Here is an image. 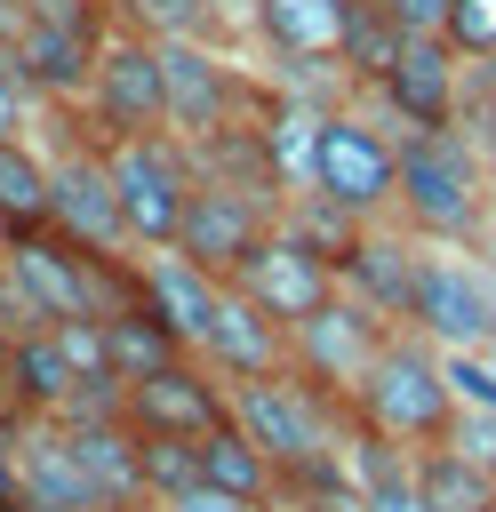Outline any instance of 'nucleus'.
<instances>
[{"instance_id":"nucleus-1","label":"nucleus","mask_w":496,"mask_h":512,"mask_svg":"<svg viewBox=\"0 0 496 512\" xmlns=\"http://www.w3.org/2000/svg\"><path fill=\"white\" fill-rule=\"evenodd\" d=\"M392 224L424 248H480L496 232V184L464 128H408L400 136V200Z\"/></svg>"},{"instance_id":"nucleus-2","label":"nucleus","mask_w":496,"mask_h":512,"mask_svg":"<svg viewBox=\"0 0 496 512\" xmlns=\"http://www.w3.org/2000/svg\"><path fill=\"white\" fill-rule=\"evenodd\" d=\"M344 416H352L360 432H376V440L440 448V440L456 432V416H464V400H456V384H448V352H440L432 336H416V328H392V344L376 352V368L360 376V392H352Z\"/></svg>"},{"instance_id":"nucleus-3","label":"nucleus","mask_w":496,"mask_h":512,"mask_svg":"<svg viewBox=\"0 0 496 512\" xmlns=\"http://www.w3.org/2000/svg\"><path fill=\"white\" fill-rule=\"evenodd\" d=\"M312 200H328L352 224H392L400 200V128L368 96L320 104V152H312Z\"/></svg>"},{"instance_id":"nucleus-4","label":"nucleus","mask_w":496,"mask_h":512,"mask_svg":"<svg viewBox=\"0 0 496 512\" xmlns=\"http://www.w3.org/2000/svg\"><path fill=\"white\" fill-rule=\"evenodd\" d=\"M104 168L120 192V224H128V256H160L184 232V208L200 192V152L176 128H144V136H104Z\"/></svg>"},{"instance_id":"nucleus-5","label":"nucleus","mask_w":496,"mask_h":512,"mask_svg":"<svg viewBox=\"0 0 496 512\" xmlns=\"http://www.w3.org/2000/svg\"><path fill=\"white\" fill-rule=\"evenodd\" d=\"M344 16H352V0H240L248 40L264 48V64H280L272 80L280 88H304L320 104L360 96L344 80Z\"/></svg>"},{"instance_id":"nucleus-6","label":"nucleus","mask_w":496,"mask_h":512,"mask_svg":"<svg viewBox=\"0 0 496 512\" xmlns=\"http://www.w3.org/2000/svg\"><path fill=\"white\" fill-rule=\"evenodd\" d=\"M160 80H168V128L184 144H208L240 120H256L264 104V72L240 64L224 40H160Z\"/></svg>"},{"instance_id":"nucleus-7","label":"nucleus","mask_w":496,"mask_h":512,"mask_svg":"<svg viewBox=\"0 0 496 512\" xmlns=\"http://www.w3.org/2000/svg\"><path fill=\"white\" fill-rule=\"evenodd\" d=\"M48 232H64L72 248H96V256H128L104 136H88L72 112H56V128H48Z\"/></svg>"},{"instance_id":"nucleus-8","label":"nucleus","mask_w":496,"mask_h":512,"mask_svg":"<svg viewBox=\"0 0 496 512\" xmlns=\"http://www.w3.org/2000/svg\"><path fill=\"white\" fill-rule=\"evenodd\" d=\"M392 312H376L368 296H352V288H336L320 312H304L296 328H288V368L312 384V392H328L336 408H352V392H360V376L376 368V352L392 344Z\"/></svg>"},{"instance_id":"nucleus-9","label":"nucleus","mask_w":496,"mask_h":512,"mask_svg":"<svg viewBox=\"0 0 496 512\" xmlns=\"http://www.w3.org/2000/svg\"><path fill=\"white\" fill-rule=\"evenodd\" d=\"M400 328L432 336L440 352H488L496 344V288L480 272V248H424Z\"/></svg>"},{"instance_id":"nucleus-10","label":"nucleus","mask_w":496,"mask_h":512,"mask_svg":"<svg viewBox=\"0 0 496 512\" xmlns=\"http://www.w3.org/2000/svg\"><path fill=\"white\" fill-rule=\"evenodd\" d=\"M72 120L88 136H144V128H168V80H160V40L120 24L104 48H96V72H88V96L72 104Z\"/></svg>"},{"instance_id":"nucleus-11","label":"nucleus","mask_w":496,"mask_h":512,"mask_svg":"<svg viewBox=\"0 0 496 512\" xmlns=\"http://www.w3.org/2000/svg\"><path fill=\"white\" fill-rule=\"evenodd\" d=\"M120 424H128L136 440H184V448H192V440H208V432L232 424V408H224V376H216L208 360L176 352L168 368L120 384Z\"/></svg>"},{"instance_id":"nucleus-12","label":"nucleus","mask_w":496,"mask_h":512,"mask_svg":"<svg viewBox=\"0 0 496 512\" xmlns=\"http://www.w3.org/2000/svg\"><path fill=\"white\" fill-rule=\"evenodd\" d=\"M280 216H288V208H280L272 192L200 176V192H192V208H184V232H176V256L200 264V272H216V280H232V272L264 248V232H272Z\"/></svg>"},{"instance_id":"nucleus-13","label":"nucleus","mask_w":496,"mask_h":512,"mask_svg":"<svg viewBox=\"0 0 496 512\" xmlns=\"http://www.w3.org/2000/svg\"><path fill=\"white\" fill-rule=\"evenodd\" d=\"M464 56L448 48V40H400V56L360 88L400 136L408 128H456V112H464Z\"/></svg>"},{"instance_id":"nucleus-14","label":"nucleus","mask_w":496,"mask_h":512,"mask_svg":"<svg viewBox=\"0 0 496 512\" xmlns=\"http://www.w3.org/2000/svg\"><path fill=\"white\" fill-rule=\"evenodd\" d=\"M232 288H240L256 312H272L280 328H296L304 312H320V304L344 288V272H336V256H320V248H312V240L280 216V224L264 232V248L232 272Z\"/></svg>"},{"instance_id":"nucleus-15","label":"nucleus","mask_w":496,"mask_h":512,"mask_svg":"<svg viewBox=\"0 0 496 512\" xmlns=\"http://www.w3.org/2000/svg\"><path fill=\"white\" fill-rule=\"evenodd\" d=\"M8 504L16 512H104L56 416H8Z\"/></svg>"},{"instance_id":"nucleus-16","label":"nucleus","mask_w":496,"mask_h":512,"mask_svg":"<svg viewBox=\"0 0 496 512\" xmlns=\"http://www.w3.org/2000/svg\"><path fill=\"white\" fill-rule=\"evenodd\" d=\"M56 424H64V440H72L80 472L96 480L104 512H144V440L120 424V400H112V408H80V416H56Z\"/></svg>"},{"instance_id":"nucleus-17","label":"nucleus","mask_w":496,"mask_h":512,"mask_svg":"<svg viewBox=\"0 0 496 512\" xmlns=\"http://www.w3.org/2000/svg\"><path fill=\"white\" fill-rule=\"evenodd\" d=\"M136 288H144V304L160 312V328L200 360V336H208V320H216V304H224V280L200 272V264H184L176 248H160V256H136Z\"/></svg>"},{"instance_id":"nucleus-18","label":"nucleus","mask_w":496,"mask_h":512,"mask_svg":"<svg viewBox=\"0 0 496 512\" xmlns=\"http://www.w3.org/2000/svg\"><path fill=\"white\" fill-rule=\"evenodd\" d=\"M200 360L232 384V376H272V368H288V328L272 320V312H256L232 280H224V304H216V320H208V336H200Z\"/></svg>"},{"instance_id":"nucleus-19","label":"nucleus","mask_w":496,"mask_h":512,"mask_svg":"<svg viewBox=\"0 0 496 512\" xmlns=\"http://www.w3.org/2000/svg\"><path fill=\"white\" fill-rule=\"evenodd\" d=\"M416 256H424V240L416 232H400V224H360V240L344 248V288L352 296H368L376 312H408V280H416Z\"/></svg>"},{"instance_id":"nucleus-20","label":"nucleus","mask_w":496,"mask_h":512,"mask_svg":"<svg viewBox=\"0 0 496 512\" xmlns=\"http://www.w3.org/2000/svg\"><path fill=\"white\" fill-rule=\"evenodd\" d=\"M344 472H352V504H360V512H432V504H424L416 448H400V440H376V432L352 424V440H344Z\"/></svg>"},{"instance_id":"nucleus-21","label":"nucleus","mask_w":496,"mask_h":512,"mask_svg":"<svg viewBox=\"0 0 496 512\" xmlns=\"http://www.w3.org/2000/svg\"><path fill=\"white\" fill-rule=\"evenodd\" d=\"M192 464H200V480L208 488H224V496H240V504H256V512H280V464L248 440V432H208V440H192Z\"/></svg>"},{"instance_id":"nucleus-22","label":"nucleus","mask_w":496,"mask_h":512,"mask_svg":"<svg viewBox=\"0 0 496 512\" xmlns=\"http://www.w3.org/2000/svg\"><path fill=\"white\" fill-rule=\"evenodd\" d=\"M416 472H424V504L432 512H496V472L480 456H464L456 440L416 448Z\"/></svg>"},{"instance_id":"nucleus-23","label":"nucleus","mask_w":496,"mask_h":512,"mask_svg":"<svg viewBox=\"0 0 496 512\" xmlns=\"http://www.w3.org/2000/svg\"><path fill=\"white\" fill-rule=\"evenodd\" d=\"M8 232H48V136L0 144V240Z\"/></svg>"},{"instance_id":"nucleus-24","label":"nucleus","mask_w":496,"mask_h":512,"mask_svg":"<svg viewBox=\"0 0 496 512\" xmlns=\"http://www.w3.org/2000/svg\"><path fill=\"white\" fill-rule=\"evenodd\" d=\"M104 344H112V376H120V384H136V376H152V368H168V360L184 352L144 296L120 304V312H104Z\"/></svg>"},{"instance_id":"nucleus-25","label":"nucleus","mask_w":496,"mask_h":512,"mask_svg":"<svg viewBox=\"0 0 496 512\" xmlns=\"http://www.w3.org/2000/svg\"><path fill=\"white\" fill-rule=\"evenodd\" d=\"M112 16L152 40H224V0H112Z\"/></svg>"},{"instance_id":"nucleus-26","label":"nucleus","mask_w":496,"mask_h":512,"mask_svg":"<svg viewBox=\"0 0 496 512\" xmlns=\"http://www.w3.org/2000/svg\"><path fill=\"white\" fill-rule=\"evenodd\" d=\"M56 128V104L32 88V72L0 48V144H40Z\"/></svg>"},{"instance_id":"nucleus-27","label":"nucleus","mask_w":496,"mask_h":512,"mask_svg":"<svg viewBox=\"0 0 496 512\" xmlns=\"http://www.w3.org/2000/svg\"><path fill=\"white\" fill-rule=\"evenodd\" d=\"M456 128L480 144L488 184H496V64H472V72H464V112H456Z\"/></svg>"},{"instance_id":"nucleus-28","label":"nucleus","mask_w":496,"mask_h":512,"mask_svg":"<svg viewBox=\"0 0 496 512\" xmlns=\"http://www.w3.org/2000/svg\"><path fill=\"white\" fill-rule=\"evenodd\" d=\"M464 64H496V0H448V32H440Z\"/></svg>"},{"instance_id":"nucleus-29","label":"nucleus","mask_w":496,"mask_h":512,"mask_svg":"<svg viewBox=\"0 0 496 512\" xmlns=\"http://www.w3.org/2000/svg\"><path fill=\"white\" fill-rule=\"evenodd\" d=\"M384 16H392L408 40H440V32H448V0H384Z\"/></svg>"},{"instance_id":"nucleus-30","label":"nucleus","mask_w":496,"mask_h":512,"mask_svg":"<svg viewBox=\"0 0 496 512\" xmlns=\"http://www.w3.org/2000/svg\"><path fill=\"white\" fill-rule=\"evenodd\" d=\"M144 512H256V504H240V496H224V488L192 480V488H176V496H152Z\"/></svg>"},{"instance_id":"nucleus-31","label":"nucleus","mask_w":496,"mask_h":512,"mask_svg":"<svg viewBox=\"0 0 496 512\" xmlns=\"http://www.w3.org/2000/svg\"><path fill=\"white\" fill-rule=\"evenodd\" d=\"M448 440H456V448H464V456H480V464H488V472H496V416H480V408H464V416H456V432H448Z\"/></svg>"},{"instance_id":"nucleus-32","label":"nucleus","mask_w":496,"mask_h":512,"mask_svg":"<svg viewBox=\"0 0 496 512\" xmlns=\"http://www.w3.org/2000/svg\"><path fill=\"white\" fill-rule=\"evenodd\" d=\"M480 272H488V288H496V232L480 240Z\"/></svg>"}]
</instances>
